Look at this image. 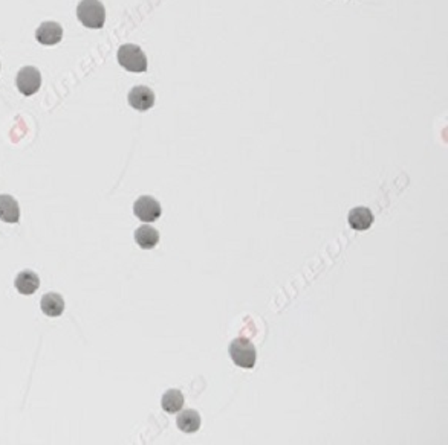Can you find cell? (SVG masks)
<instances>
[{"mask_svg":"<svg viewBox=\"0 0 448 445\" xmlns=\"http://www.w3.org/2000/svg\"><path fill=\"white\" fill-rule=\"evenodd\" d=\"M14 287L21 295H25V296L34 295L38 290V287H40V278H38L34 271L25 270V271H22V273H18L16 276Z\"/></svg>","mask_w":448,"mask_h":445,"instance_id":"cell-8","label":"cell"},{"mask_svg":"<svg viewBox=\"0 0 448 445\" xmlns=\"http://www.w3.org/2000/svg\"><path fill=\"white\" fill-rule=\"evenodd\" d=\"M36 38L38 43L52 46L62 42L63 28L57 22H43L36 31Z\"/></svg>","mask_w":448,"mask_h":445,"instance_id":"cell-7","label":"cell"},{"mask_svg":"<svg viewBox=\"0 0 448 445\" xmlns=\"http://www.w3.org/2000/svg\"><path fill=\"white\" fill-rule=\"evenodd\" d=\"M176 424L184 433H196L201 427V416L196 410H184L177 416Z\"/></svg>","mask_w":448,"mask_h":445,"instance_id":"cell-13","label":"cell"},{"mask_svg":"<svg viewBox=\"0 0 448 445\" xmlns=\"http://www.w3.org/2000/svg\"><path fill=\"white\" fill-rule=\"evenodd\" d=\"M40 308L48 317H58L64 311V301L58 293H48L42 297Z\"/></svg>","mask_w":448,"mask_h":445,"instance_id":"cell-12","label":"cell"},{"mask_svg":"<svg viewBox=\"0 0 448 445\" xmlns=\"http://www.w3.org/2000/svg\"><path fill=\"white\" fill-rule=\"evenodd\" d=\"M135 241L141 249L150 250L156 247V244L160 243V232L149 224L141 226V228H138L135 232Z\"/></svg>","mask_w":448,"mask_h":445,"instance_id":"cell-10","label":"cell"},{"mask_svg":"<svg viewBox=\"0 0 448 445\" xmlns=\"http://www.w3.org/2000/svg\"><path fill=\"white\" fill-rule=\"evenodd\" d=\"M129 104L138 111H147L155 105V93L146 85H136L129 92Z\"/></svg>","mask_w":448,"mask_h":445,"instance_id":"cell-6","label":"cell"},{"mask_svg":"<svg viewBox=\"0 0 448 445\" xmlns=\"http://www.w3.org/2000/svg\"><path fill=\"white\" fill-rule=\"evenodd\" d=\"M0 220L11 224L21 220V206L14 197L8 194L0 195Z\"/></svg>","mask_w":448,"mask_h":445,"instance_id":"cell-9","label":"cell"},{"mask_svg":"<svg viewBox=\"0 0 448 445\" xmlns=\"http://www.w3.org/2000/svg\"><path fill=\"white\" fill-rule=\"evenodd\" d=\"M134 214L144 223H153L160 220L162 214L161 204L153 197L142 195L134 204Z\"/></svg>","mask_w":448,"mask_h":445,"instance_id":"cell-5","label":"cell"},{"mask_svg":"<svg viewBox=\"0 0 448 445\" xmlns=\"http://www.w3.org/2000/svg\"><path fill=\"white\" fill-rule=\"evenodd\" d=\"M161 406H162L164 410L169 412V414H176V412H179L182 409V406H184L182 392L177 390V389L167 390L166 394L162 395Z\"/></svg>","mask_w":448,"mask_h":445,"instance_id":"cell-14","label":"cell"},{"mask_svg":"<svg viewBox=\"0 0 448 445\" xmlns=\"http://www.w3.org/2000/svg\"><path fill=\"white\" fill-rule=\"evenodd\" d=\"M229 357L234 362L236 366L243 369H251L256 364V348L254 345L248 340V338H236L229 345Z\"/></svg>","mask_w":448,"mask_h":445,"instance_id":"cell-3","label":"cell"},{"mask_svg":"<svg viewBox=\"0 0 448 445\" xmlns=\"http://www.w3.org/2000/svg\"><path fill=\"white\" fill-rule=\"evenodd\" d=\"M347 221L355 230H367L373 223V215L367 208H353L349 212Z\"/></svg>","mask_w":448,"mask_h":445,"instance_id":"cell-11","label":"cell"},{"mask_svg":"<svg viewBox=\"0 0 448 445\" xmlns=\"http://www.w3.org/2000/svg\"><path fill=\"white\" fill-rule=\"evenodd\" d=\"M118 63L129 72L142 74L147 70V57L136 44H123L118 49Z\"/></svg>","mask_w":448,"mask_h":445,"instance_id":"cell-2","label":"cell"},{"mask_svg":"<svg viewBox=\"0 0 448 445\" xmlns=\"http://www.w3.org/2000/svg\"><path fill=\"white\" fill-rule=\"evenodd\" d=\"M77 17L89 29H101L106 22V10L100 0H82L77 6Z\"/></svg>","mask_w":448,"mask_h":445,"instance_id":"cell-1","label":"cell"},{"mask_svg":"<svg viewBox=\"0 0 448 445\" xmlns=\"http://www.w3.org/2000/svg\"><path fill=\"white\" fill-rule=\"evenodd\" d=\"M16 85L21 93L25 96H32L38 92L42 85V75L38 69L32 68V66H26V68L18 70L16 78Z\"/></svg>","mask_w":448,"mask_h":445,"instance_id":"cell-4","label":"cell"}]
</instances>
